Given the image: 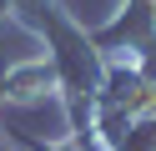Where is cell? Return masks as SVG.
Returning a JSON list of instances; mask_svg holds the SVG:
<instances>
[{
	"label": "cell",
	"mask_w": 156,
	"mask_h": 151,
	"mask_svg": "<svg viewBox=\"0 0 156 151\" xmlns=\"http://www.w3.org/2000/svg\"><path fill=\"white\" fill-rule=\"evenodd\" d=\"M41 96H55V66L45 56L0 76V101H41Z\"/></svg>",
	"instance_id": "cell-1"
},
{
	"label": "cell",
	"mask_w": 156,
	"mask_h": 151,
	"mask_svg": "<svg viewBox=\"0 0 156 151\" xmlns=\"http://www.w3.org/2000/svg\"><path fill=\"white\" fill-rule=\"evenodd\" d=\"M111 151H156V111H141V116L126 121L121 141H116Z\"/></svg>",
	"instance_id": "cell-2"
},
{
	"label": "cell",
	"mask_w": 156,
	"mask_h": 151,
	"mask_svg": "<svg viewBox=\"0 0 156 151\" xmlns=\"http://www.w3.org/2000/svg\"><path fill=\"white\" fill-rule=\"evenodd\" d=\"M30 151H101L96 146V136H61V141H51V146H30Z\"/></svg>",
	"instance_id": "cell-3"
}]
</instances>
